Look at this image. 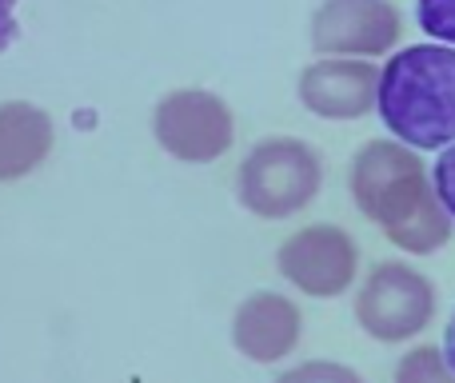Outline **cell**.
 I'll list each match as a JSON object with an SVG mask.
<instances>
[{"label": "cell", "instance_id": "obj_1", "mask_svg": "<svg viewBox=\"0 0 455 383\" xmlns=\"http://www.w3.org/2000/svg\"><path fill=\"white\" fill-rule=\"evenodd\" d=\"M352 200L392 248L408 256H432L448 248L455 224L435 200L424 160L400 140H368L355 148L347 172Z\"/></svg>", "mask_w": 455, "mask_h": 383}, {"label": "cell", "instance_id": "obj_2", "mask_svg": "<svg viewBox=\"0 0 455 383\" xmlns=\"http://www.w3.org/2000/svg\"><path fill=\"white\" fill-rule=\"evenodd\" d=\"M376 108L384 128L411 152L455 140V48L408 44L379 68Z\"/></svg>", "mask_w": 455, "mask_h": 383}, {"label": "cell", "instance_id": "obj_3", "mask_svg": "<svg viewBox=\"0 0 455 383\" xmlns=\"http://www.w3.org/2000/svg\"><path fill=\"white\" fill-rule=\"evenodd\" d=\"M323 188V156L299 136H267L235 172V200L256 219H291Z\"/></svg>", "mask_w": 455, "mask_h": 383}, {"label": "cell", "instance_id": "obj_4", "mask_svg": "<svg viewBox=\"0 0 455 383\" xmlns=\"http://www.w3.org/2000/svg\"><path fill=\"white\" fill-rule=\"evenodd\" d=\"M435 283L403 259H384L355 288V323L376 344H408L435 320Z\"/></svg>", "mask_w": 455, "mask_h": 383}, {"label": "cell", "instance_id": "obj_5", "mask_svg": "<svg viewBox=\"0 0 455 383\" xmlns=\"http://www.w3.org/2000/svg\"><path fill=\"white\" fill-rule=\"evenodd\" d=\"M152 136L180 164H212L235 140V116L208 88H176L152 112Z\"/></svg>", "mask_w": 455, "mask_h": 383}, {"label": "cell", "instance_id": "obj_6", "mask_svg": "<svg viewBox=\"0 0 455 383\" xmlns=\"http://www.w3.org/2000/svg\"><path fill=\"white\" fill-rule=\"evenodd\" d=\"M275 267L304 296L336 299L360 275V248L339 224H304L280 243Z\"/></svg>", "mask_w": 455, "mask_h": 383}, {"label": "cell", "instance_id": "obj_7", "mask_svg": "<svg viewBox=\"0 0 455 383\" xmlns=\"http://www.w3.org/2000/svg\"><path fill=\"white\" fill-rule=\"evenodd\" d=\"M403 16L392 0H323L312 12V48L339 60H376L400 44Z\"/></svg>", "mask_w": 455, "mask_h": 383}, {"label": "cell", "instance_id": "obj_8", "mask_svg": "<svg viewBox=\"0 0 455 383\" xmlns=\"http://www.w3.org/2000/svg\"><path fill=\"white\" fill-rule=\"evenodd\" d=\"M379 68L371 60H339L320 56L299 72V104L320 120H360L376 108Z\"/></svg>", "mask_w": 455, "mask_h": 383}, {"label": "cell", "instance_id": "obj_9", "mask_svg": "<svg viewBox=\"0 0 455 383\" xmlns=\"http://www.w3.org/2000/svg\"><path fill=\"white\" fill-rule=\"evenodd\" d=\"M304 339V312L283 291H251L232 315V344L251 363H280Z\"/></svg>", "mask_w": 455, "mask_h": 383}, {"label": "cell", "instance_id": "obj_10", "mask_svg": "<svg viewBox=\"0 0 455 383\" xmlns=\"http://www.w3.org/2000/svg\"><path fill=\"white\" fill-rule=\"evenodd\" d=\"M56 144V124L44 108L28 100L0 104V184L24 180L48 160Z\"/></svg>", "mask_w": 455, "mask_h": 383}, {"label": "cell", "instance_id": "obj_11", "mask_svg": "<svg viewBox=\"0 0 455 383\" xmlns=\"http://www.w3.org/2000/svg\"><path fill=\"white\" fill-rule=\"evenodd\" d=\"M392 383H455V376H451L440 347L419 344L400 355V363H395V371H392Z\"/></svg>", "mask_w": 455, "mask_h": 383}, {"label": "cell", "instance_id": "obj_12", "mask_svg": "<svg viewBox=\"0 0 455 383\" xmlns=\"http://www.w3.org/2000/svg\"><path fill=\"white\" fill-rule=\"evenodd\" d=\"M275 383H363V376L347 363L336 360H304L296 368H288Z\"/></svg>", "mask_w": 455, "mask_h": 383}, {"label": "cell", "instance_id": "obj_13", "mask_svg": "<svg viewBox=\"0 0 455 383\" xmlns=\"http://www.w3.org/2000/svg\"><path fill=\"white\" fill-rule=\"evenodd\" d=\"M416 20L432 40L455 48V0H416Z\"/></svg>", "mask_w": 455, "mask_h": 383}, {"label": "cell", "instance_id": "obj_14", "mask_svg": "<svg viewBox=\"0 0 455 383\" xmlns=\"http://www.w3.org/2000/svg\"><path fill=\"white\" fill-rule=\"evenodd\" d=\"M432 188H435V200L443 203V211H448L451 224H455V140L440 152V160H435Z\"/></svg>", "mask_w": 455, "mask_h": 383}, {"label": "cell", "instance_id": "obj_15", "mask_svg": "<svg viewBox=\"0 0 455 383\" xmlns=\"http://www.w3.org/2000/svg\"><path fill=\"white\" fill-rule=\"evenodd\" d=\"M16 36H20V0H0V52H8Z\"/></svg>", "mask_w": 455, "mask_h": 383}, {"label": "cell", "instance_id": "obj_16", "mask_svg": "<svg viewBox=\"0 0 455 383\" xmlns=\"http://www.w3.org/2000/svg\"><path fill=\"white\" fill-rule=\"evenodd\" d=\"M443 360H448V368H451V376H455V312H451V320H448V331H443Z\"/></svg>", "mask_w": 455, "mask_h": 383}]
</instances>
